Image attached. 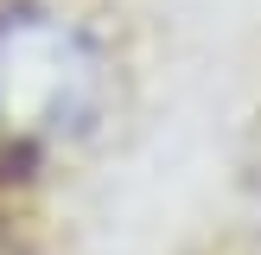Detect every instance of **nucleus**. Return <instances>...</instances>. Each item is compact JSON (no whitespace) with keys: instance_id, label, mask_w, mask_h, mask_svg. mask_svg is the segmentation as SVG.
I'll use <instances>...</instances> for the list:
<instances>
[{"instance_id":"obj_1","label":"nucleus","mask_w":261,"mask_h":255,"mask_svg":"<svg viewBox=\"0 0 261 255\" xmlns=\"http://www.w3.org/2000/svg\"><path fill=\"white\" fill-rule=\"evenodd\" d=\"M89 102V58L58 26L0 32V115L13 128H64Z\"/></svg>"}]
</instances>
